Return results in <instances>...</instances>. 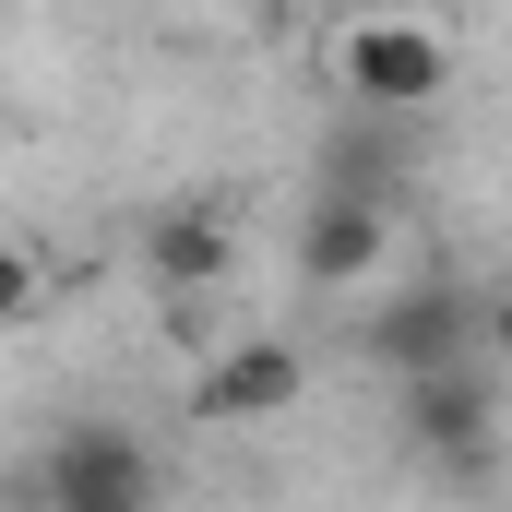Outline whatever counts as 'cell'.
<instances>
[{"mask_svg": "<svg viewBox=\"0 0 512 512\" xmlns=\"http://www.w3.org/2000/svg\"><path fill=\"white\" fill-rule=\"evenodd\" d=\"M334 84H346L358 120H429L453 96V36L429 12H358L334 36Z\"/></svg>", "mask_w": 512, "mask_h": 512, "instance_id": "1", "label": "cell"}, {"mask_svg": "<svg viewBox=\"0 0 512 512\" xmlns=\"http://www.w3.org/2000/svg\"><path fill=\"white\" fill-rule=\"evenodd\" d=\"M298 393H310V358H298L286 334H239V346H215V358H203V382H191V417L274 429V417H298Z\"/></svg>", "mask_w": 512, "mask_h": 512, "instance_id": "2", "label": "cell"}, {"mask_svg": "<svg viewBox=\"0 0 512 512\" xmlns=\"http://www.w3.org/2000/svg\"><path fill=\"white\" fill-rule=\"evenodd\" d=\"M393 417H405V441L417 453H489V417H501V358H441V370H405L393 393Z\"/></svg>", "mask_w": 512, "mask_h": 512, "instance_id": "3", "label": "cell"}, {"mask_svg": "<svg viewBox=\"0 0 512 512\" xmlns=\"http://www.w3.org/2000/svg\"><path fill=\"white\" fill-rule=\"evenodd\" d=\"M155 489V453L131 441V429H72L48 465H36V501L48 512H131Z\"/></svg>", "mask_w": 512, "mask_h": 512, "instance_id": "4", "label": "cell"}, {"mask_svg": "<svg viewBox=\"0 0 512 512\" xmlns=\"http://www.w3.org/2000/svg\"><path fill=\"white\" fill-rule=\"evenodd\" d=\"M382 251H393V215H382V191H358V179L298 215V274L310 286H358V274H382Z\"/></svg>", "mask_w": 512, "mask_h": 512, "instance_id": "5", "label": "cell"}, {"mask_svg": "<svg viewBox=\"0 0 512 512\" xmlns=\"http://www.w3.org/2000/svg\"><path fill=\"white\" fill-rule=\"evenodd\" d=\"M143 274H155L167 298H215V286L239 274V215H227V203H179V215H155V227H143Z\"/></svg>", "mask_w": 512, "mask_h": 512, "instance_id": "6", "label": "cell"}, {"mask_svg": "<svg viewBox=\"0 0 512 512\" xmlns=\"http://www.w3.org/2000/svg\"><path fill=\"white\" fill-rule=\"evenodd\" d=\"M370 358H382L393 382H405V370H441V358H477V298H453V286L393 298L382 322H370Z\"/></svg>", "mask_w": 512, "mask_h": 512, "instance_id": "7", "label": "cell"}, {"mask_svg": "<svg viewBox=\"0 0 512 512\" xmlns=\"http://www.w3.org/2000/svg\"><path fill=\"white\" fill-rule=\"evenodd\" d=\"M48 310V251H24V239H0V334H24Z\"/></svg>", "mask_w": 512, "mask_h": 512, "instance_id": "8", "label": "cell"}, {"mask_svg": "<svg viewBox=\"0 0 512 512\" xmlns=\"http://www.w3.org/2000/svg\"><path fill=\"white\" fill-rule=\"evenodd\" d=\"M477 358H501V370H512V286L477 298Z\"/></svg>", "mask_w": 512, "mask_h": 512, "instance_id": "9", "label": "cell"}, {"mask_svg": "<svg viewBox=\"0 0 512 512\" xmlns=\"http://www.w3.org/2000/svg\"><path fill=\"white\" fill-rule=\"evenodd\" d=\"M239 12H262V0H239Z\"/></svg>", "mask_w": 512, "mask_h": 512, "instance_id": "10", "label": "cell"}]
</instances>
